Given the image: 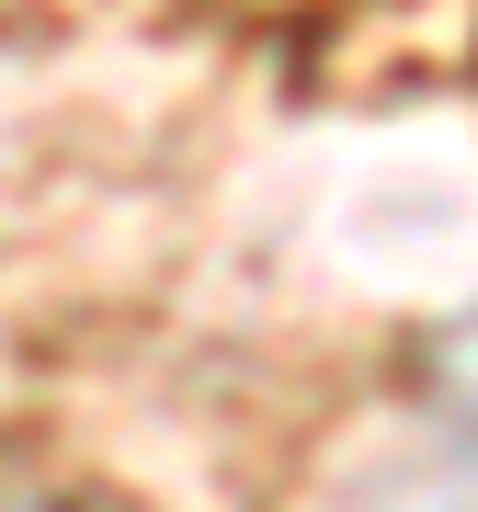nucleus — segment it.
Returning a JSON list of instances; mask_svg holds the SVG:
<instances>
[{"mask_svg":"<svg viewBox=\"0 0 478 512\" xmlns=\"http://www.w3.org/2000/svg\"><path fill=\"white\" fill-rule=\"evenodd\" d=\"M422 387H433L444 444H456V490L478 501V308H467V319H444L433 342H422Z\"/></svg>","mask_w":478,"mask_h":512,"instance_id":"nucleus-1","label":"nucleus"},{"mask_svg":"<svg viewBox=\"0 0 478 512\" xmlns=\"http://www.w3.org/2000/svg\"><path fill=\"white\" fill-rule=\"evenodd\" d=\"M12 512H103V501H12Z\"/></svg>","mask_w":478,"mask_h":512,"instance_id":"nucleus-2","label":"nucleus"}]
</instances>
